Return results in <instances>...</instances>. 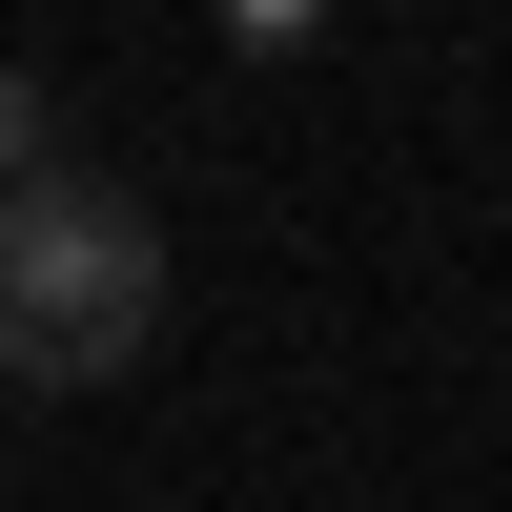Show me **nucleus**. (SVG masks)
<instances>
[{"label": "nucleus", "instance_id": "obj_2", "mask_svg": "<svg viewBox=\"0 0 512 512\" xmlns=\"http://www.w3.org/2000/svg\"><path fill=\"white\" fill-rule=\"evenodd\" d=\"M205 21H226L246 62H308V41H328V0H205Z\"/></svg>", "mask_w": 512, "mask_h": 512}, {"label": "nucleus", "instance_id": "obj_1", "mask_svg": "<svg viewBox=\"0 0 512 512\" xmlns=\"http://www.w3.org/2000/svg\"><path fill=\"white\" fill-rule=\"evenodd\" d=\"M144 328H164L144 185L21 164V185H0V369H21V390H103V369H144Z\"/></svg>", "mask_w": 512, "mask_h": 512}, {"label": "nucleus", "instance_id": "obj_3", "mask_svg": "<svg viewBox=\"0 0 512 512\" xmlns=\"http://www.w3.org/2000/svg\"><path fill=\"white\" fill-rule=\"evenodd\" d=\"M21 164H41V82L0 62V185H21Z\"/></svg>", "mask_w": 512, "mask_h": 512}]
</instances>
